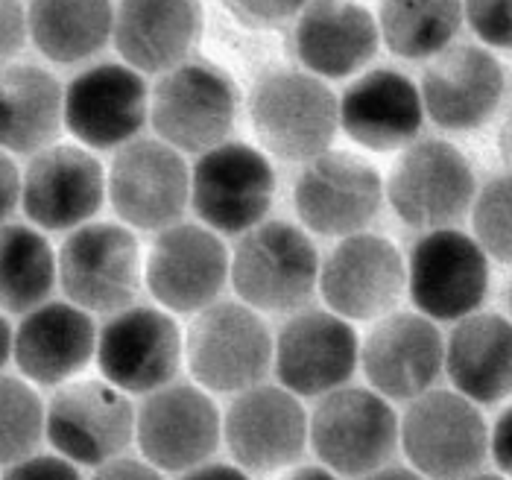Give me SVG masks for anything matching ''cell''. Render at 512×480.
<instances>
[{"instance_id": "1", "label": "cell", "mask_w": 512, "mask_h": 480, "mask_svg": "<svg viewBox=\"0 0 512 480\" xmlns=\"http://www.w3.org/2000/svg\"><path fill=\"white\" fill-rule=\"evenodd\" d=\"M249 118L267 153L311 161L328 153L340 129V100L316 74L270 71L252 88Z\"/></svg>"}, {"instance_id": "2", "label": "cell", "mask_w": 512, "mask_h": 480, "mask_svg": "<svg viewBox=\"0 0 512 480\" xmlns=\"http://www.w3.org/2000/svg\"><path fill=\"white\" fill-rule=\"evenodd\" d=\"M314 240L287 220L249 229L232 255V284L255 311L287 314L302 308L319 284Z\"/></svg>"}, {"instance_id": "3", "label": "cell", "mask_w": 512, "mask_h": 480, "mask_svg": "<svg viewBox=\"0 0 512 480\" xmlns=\"http://www.w3.org/2000/svg\"><path fill=\"white\" fill-rule=\"evenodd\" d=\"M401 442V422L387 396L363 387L325 393L311 416V445L319 463L343 478H372Z\"/></svg>"}, {"instance_id": "4", "label": "cell", "mask_w": 512, "mask_h": 480, "mask_svg": "<svg viewBox=\"0 0 512 480\" xmlns=\"http://www.w3.org/2000/svg\"><path fill=\"white\" fill-rule=\"evenodd\" d=\"M188 366L211 393H243L264 381L276 355L273 334L252 305L214 302L188 331Z\"/></svg>"}, {"instance_id": "5", "label": "cell", "mask_w": 512, "mask_h": 480, "mask_svg": "<svg viewBox=\"0 0 512 480\" xmlns=\"http://www.w3.org/2000/svg\"><path fill=\"white\" fill-rule=\"evenodd\" d=\"M276 200V170L270 159L237 141H223L191 170V205L197 217L223 235L255 229Z\"/></svg>"}, {"instance_id": "6", "label": "cell", "mask_w": 512, "mask_h": 480, "mask_svg": "<svg viewBox=\"0 0 512 480\" xmlns=\"http://www.w3.org/2000/svg\"><path fill=\"white\" fill-rule=\"evenodd\" d=\"M401 448L428 478H469L489 454V431L469 396L428 390L401 419Z\"/></svg>"}, {"instance_id": "7", "label": "cell", "mask_w": 512, "mask_h": 480, "mask_svg": "<svg viewBox=\"0 0 512 480\" xmlns=\"http://www.w3.org/2000/svg\"><path fill=\"white\" fill-rule=\"evenodd\" d=\"M237 88L211 62H182L161 74L150 118L158 138L179 153H205L235 126Z\"/></svg>"}, {"instance_id": "8", "label": "cell", "mask_w": 512, "mask_h": 480, "mask_svg": "<svg viewBox=\"0 0 512 480\" xmlns=\"http://www.w3.org/2000/svg\"><path fill=\"white\" fill-rule=\"evenodd\" d=\"M387 194L410 229H445L472 211L477 182L469 159L448 141H413L395 161Z\"/></svg>"}, {"instance_id": "9", "label": "cell", "mask_w": 512, "mask_h": 480, "mask_svg": "<svg viewBox=\"0 0 512 480\" xmlns=\"http://www.w3.org/2000/svg\"><path fill=\"white\" fill-rule=\"evenodd\" d=\"M413 305L436 322L474 314L489 293V255L480 240L460 229H431L416 240L407 261Z\"/></svg>"}, {"instance_id": "10", "label": "cell", "mask_w": 512, "mask_h": 480, "mask_svg": "<svg viewBox=\"0 0 512 480\" xmlns=\"http://www.w3.org/2000/svg\"><path fill=\"white\" fill-rule=\"evenodd\" d=\"M141 279V246L115 223H85L59 249V284L85 311L118 314L129 308Z\"/></svg>"}, {"instance_id": "11", "label": "cell", "mask_w": 512, "mask_h": 480, "mask_svg": "<svg viewBox=\"0 0 512 480\" xmlns=\"http://www.w3.org/2000/svg\"><path fill=\"white\" fill-rule=\"evenodd\" d=\"M404 284L407 264L398 246L369 232L346 235L331 249L319 273V290L328 308L357 322L393 314Z\"/></svg>"}, {"instance_id": "12", "label": "cell", "mask_w": 512, "mask_h": 480, "mask_svg": "<svg viewBox=\"0 0 512 480\" xmlns=\"http://www.w3.org/2000/svg\"><path fill=\"white\" fill-rule=\"evenodd\" d=\"M135 437L153 466L185 475L217 451L223 419L217 404L194 384H167L147 393L138 410Z\"/></svg>"}, {"instance_id": "13", "label": "cell", "mask_w": 512, "mask_h": 480, "mask_svg": "<svg viewBox=\"0 0 512 480\" xmlns=\"http://www.w3.org/2000/svg\"><path fill=\"white\" fill-rule=\"evenodd\" d=\"M384 185L375 167L349 153H322L296 179L293 205L299 220L322 238L363 232L381 211Z\"/></svg>"}, {"instance_id": "14", "label": "cell", "mask_w": 512, "mask_h": 480, "mask_svg": "<svg viewBox=\"0 0 512 480\" xmlns=\"http://www.w3.org/2000/svg\"><path fill=\"white\" fill-rule=\"evenodd\" d=\"M109 197L123 223L161 232L188 208L191 173L167 141H129L112 161Z\"/></svg>"}, {"instance_id": "15", "label": "cell", "mask_w": 512, "mask_h": 480, "mask_svg": "<svg viewBox=\"0 0 512 480\" xmlns=\"http://www.w3.org/2000/svg\"><path fill=\"white\" fill-rule=\"evenodd\" d=\"M223 437L237 466L249 472H278L293 466L311 442V419L293 390L249 387L223 419Z\"/></svg>"}, {"instance_id": "16", "label": "cell", "mask_w": 512, "mask_h": 480, "mask_svg": "<svg viewBox=\"0 0 512 480\" xmlns=\"http://www.w3.org/2000/svg\"><path fill=\"white\" fill-rule=\"evenodd\" d=\"M135 413L112 381H79L47 407V440L79 466H103L132 442Z\"/></svg>"}, {"instance_id": "17", "label": "cell", "mask_w": 512, "mask_h": 480, "mask_svg": "<svg viewBox=\"0 0 512 480\" xmlns=\"http://www.w3.org/2000/svg\"><path fill=\"white\" fill-rule=\"evenodd\" d=\"M147 82L132 65L103 62L65 88V126L85 147L115 150L144 129L150 115Z\"/></svg>"}, {"instance_id": "18", "label": "cell", "mask_w": 512, "mask_h": 480, "mask_svg": "<svg viewBox=\"0 0 512 480\" xmlns=\"http://www.w3.org/2000/svg\"><path fill=\"white\" fill-rule=\"evenodd\" d=\"M97 363L103 378L123 393L147 396L158 387H167L179 372V328L158 308H123L100 331Z\"/></svg>"}, {"instance_id": "19", "label": "cell", "mask_w": 512, "mask_h": 480, "mask_svg": "<svg viewBox=\"0 0 512 480\" xmlns=\"http://www.w3.org/2000/svg\"><path fill=\"white\" fill-rule=\"evenodd\" d=\"M144 279L158 302L176 314H199L214 305L229 279L223 240L197 223H173L153 240Z\"/></svg>"}, {"instance_id": "20", "label": "cell", "mask_w": 512, "mask_h": 480, "mask_svg": "<svg viewBox=\"0 0 512 480\" xmlns=\"http://www.w3.org/2000/svg\"><path fill=\"white\" fill-rule=\"evenodd\" d=\"M507 94L504 65L477 44H451L422 77L425 112L439 129L472 132L498 115Z\"/></svg>"}, {"instance_id": "21", "label": "cell", "mask_w": 512, "mask_h": 480, "mask_svg": "<svg viewBox=\"0 0 512 480\" xmlns=\"http://www.w3.org/2000/svg\"><path fill=\"white\" fill-rule=\"evenodd\" d=\"M103 200V164L82 147L50 144L33 156L24 173L21 208L47 232H68L85 226L103 208Z\"/></svg>"}, {"instance_id": "22", "label": "cell", "mask_w": 512, "mask_h": 480, "mask_svg": "<svg viewBox=\"0 0 512 480\" xmlns=\"http://www.w3.org/2000/svg\"><path fill=\"white\" fill-rule=\"evenodd\" d=\"M357 358L355 328L334 311H305L287 320L276 340L278 381L305 399L343 387L355 375Z\"/></svg>"}, {"instance_id": "23", "label": "cell", "mask_w": 512, "mask_h": 480, "mask_svg": "<svg viewBox=\"0 0 512 480\" xmlns=\"http://www.w3.org/2000/svg\"><path fill=\"white\" fill-rule=\"evenodd\" d=\"M445 369V340L425 314H387L363 343L369 384L393 401L428 393Z\"/></svg>"}, {"instance_id": "24", "label": "cell", "mask_w": 512, "mask_h": 480, "mask_svg": "<svg viewBox=\"0 0 512 480\" xmlns=\"http://www.w3.org/2000/svg\"><path fill=\"white\" fill-rule=\"evenodd\" d=\"M381 41V24L357 0H311L293 24L299 62L325 80H346L363 71Z\"/></svg>"}, {"instance_id": "25", "label": "cell", "mask_w": 512, "mask_h": 480, "mask_svg": "<svg viewBox=\"0 0 512 480\" xmlns=\"http://www.w3.org/2000/svg\"><path fill=\"white\" fill-rule=\"evenodd\" d=\"M425 115L422 88L390 68L363 74L340 97V129L372 153L410 147Z\"/></svg>"}, {"instance_id": "26", "label": "cell", "mask_w": 512, "mask_h": 480, "mask_svg": "<svg viewBox=\"0 0 512 480\" xmlns=\"http://www.w3.org/2000/svg\"><path fill=\"white\" fill-rule=\"evenodd\" d=\"M97 328L77 302L33 308L15 331V366L41 387L74 378L97 355Z\"/></svg>"}, {"instance_id": "27", "label": "cell", "mask_w": 512, "mask_h": 480, "mask_svg": "<svg viewBox=\"0 0 512 480\" xmlns=\"http://www.w3.org/2000/svg\"><path fill=\"white\" fill-rule=\"evenodd\" d=\"M199 33V0H120L115 9V47L126 65L144 74L182 65Z\"/></svg>"}, {"instance_id": "28", "label": "cell", "mask_w": 512, "mask_h": 480, "mask_svg": "<svg viewBox=\"0 0 512 480\" xmlns=\"http://www.w3.org/2000/svg\"><path fill=\"white\" fill-rule=\"evenodd\" d=\"M445 372L477 404L512 399V322L501 314L457 320L445 343Z\"/></svg>"}, {"instance_id": "29", "label": "cell", "mask_w": 512, "mask_h": 480, "mask_svg": "<svg viewBox=\"0 0 512 480\" xmlns=\"http://www.w3.org/2000/svg\"><path fill=\"white\" fill-rule=\"evenodd\" d=\"M65 123V91L39 65H6L0 80V135L15 156L47 150Z\"/></svg>"}, {"instance_id": "30", "label": "cell", "mask_w": 512, "mask_h": 480, "mask_svg": "<svg viewBox=\"0 0 512 480\" xmlns=\"http://www.w3.org/2000/svg\"><path fill=\"white\" fill-rule=\"evenodd\" d=\"M30 39L56 65H77L115 39L112 0H30Z\"/></svg>"}, {"instance_id": "31", "label": "cell", "mask_w": 512, "mask_h": 480, "mask_svg": "<svg viewBox=\"0 0 512 480\" xmlns=\"http://www.w3.org/2000/svg\"><path fill=\"white\" fill-rule=\"evenodd\" d=\"M466 18L463 0H384L381 39L398 59H434L448 50Z\"/></svg>"}, {"instance_id": "32", "label": "cell", "mask_w": 512, "mask_h": 480, "mask_svg": "<svg viewBox=\"0 0 512 480\" xmlns=\"http://www.w3.org/2000/svg\"><path fill=\"white\" fill-rule=\"evenodd\" d=\"M59 279V258L41 232L6 223L0 235V293L9 314H30L50 296Z\"/></svg>"}, {"instance_id": "33", "label": "cell", "mask_w": 512, "mask_h": 480, "mask_svg": "<svg viewBox=\"0 0 512 480\" xmlns=\"http://www.w3.org/2000/svg\"><path fill=\"white\" fill-rule=\"evenodd\" d=\"M0 410H3L0 460L3 466H12L36 454L41 437L47 434V410L33 387L9 375L3 378V387H0Z\"/></svg>"}, {"instance_id": "34", "label": "cell", "mask_w": 512, "mask_h": 480, "mask_svg": "<svg viewBox=\"0 0 512 480\" xmlns=\"http://www.w3.org/2000/svg\"><path fill=\"white\" fill-rule=\"evenodd\" d=\"M474 238L501 264H512V173H501L474 197Z\"/></svg>"}, {"instance_id": "35", "label": "cell", "mask_w": 512, "mask_h": 480, "mask_svg": "<svg viewBox=\"0 0 512 480\" xmlns=\"http://www.w3.org/2000/svg\"><path fill=\"white\" fill-rule=\"evenodd\" d=\"M466 21L486 47L512 50V0H463Z\"/></svg>"}, {"instance_id": "36", "label": "cell", "mask_w": 512, "mask_h": 480, "mask_svg": "<svg viewBox=\"0 0 512 480\" xmlns=\"http://www.w3.org/2000/svg\"><path fill=\"white\" fill-rule=\"evenodd\" d=\"M249 27H276L296 18L311 0H223Z\"/></svg>"}, {"instance_id": "37", "label": "cell", "mask_w": 512, "mask_h": 480, "mask_svg": "<svg viewBox=\"0 0 512 480\" xmlns=\"http://www.w3.org/2000/svg\"><path fill=\"white\" fill-rule=\"evenodd\" d=\"M6 478H79V472L74 460L65 454H30L27 460L6 466Z\"/></svg>"}, {"instance_id": "38", "label": "cell", "mask_w": 512, "mask_h": 480, "mask_svg": "<svg viewBox=\"0 0 512 480\" xmlns=\"http://www.w3.org/2000/svg\"><path fill=\"white\" fill-rule=\"evenodd\" d=\"M3 27H0V41H3V59L9 62L15 53L24 50L30 39V9L21 6V0H3Z\"/></svg>"}, {"instance_id": "39", "label": "cell", "mask_w": 512, "mask_h": 480, "mask_svg": "<svg viewBox=\"0 0 512 480\" xmlns=\"http://www.w3.org/2000/svg\"><path fill=\"white\" fill-rule=\"evenodd\" d=\"M489 451L504 475H512V404L498 416L492 434H489Z\"/></svg>"}, {"instance_id": "40", "label": "cell", "mask_w": 512, "mask_h": 480, "mask_svg": "<svg viewBox=\"0 0 512 480\" xmlns=\"http://www.w3.org/2000/svg\"><path fill=\"white\" fill-rule=\"evenodd\" d=\"M158 466L150 460H132V457H112L109 463L97 466V478H158Z\"/></svg>"}, {"instance_id": "41", "label": "cell", "mask_w": 512, "mask_h": 480, "mask_svg": "<svg viewBox=\"0 0 512 480\" xmlns=\"http://www.w3.org/2000/svg\"><path fill=\"white\" fill-rule=\"evenodd\" d=\"M24 200V176L18 173V164L12 156H3V217H12V211L18 208V202Z\"/></svg>"}, {"instance_id": "42", "label": "cell", "mask_w": 512, "mask_h": 480, "mask_svg": "<svg viewBox=\"0 0 512 480\" xmlns=\"http://www.w3.org/2000/svg\"><path fill=\"white\" fill-rule=\"evenodd\" d=\"M185 478H243V472L229 463H199L197 469L185 472Z\"/></svg>"}, {"instance_id": "43", "label": "cell", "mask_w": 512, "mask_h": 480, "mask_svg": "<svg viewBox=\"0 0 512 480\" xmlns=\"http://www.w3.org/2000/svg\"><path fill=\"white\" fill-rule=\"evenodd\" d=\"M15 331H18V328H12V322H9V320L0 322V337H3L0 360H3V366H6L9 360L15 358Z\"/></svg>"}, {"instance_id": "44", "label": "cell", "mask_w": 512, "mask_h": 480, "mask_svg": "<svg viewBox=\"0 0 512 480\" xmlns=\"http://www.w3.org/2000/svg\"><path fill=\"white\" fill-rule=\"evenodd\" d=\"M372 478H416V469H398V463H387V466H381Z\"/></svg>"}, {"instance_id": "45", "label": "cell", "mask_w": 512, "mask_h": 480, "mask_svg": "<svg viewBox=\"0 0 512 480\" xmlns=\"http://www.w3.org/2000/svg\"><path fill=\"white\" fill-rule=\"evenodd\" d=\"M334 475V469H328L325 463L322 466H311V469H296L293 472V478H331Z\"/></svg>"}, {"instance_id": "46", "label": "cell", "mask_w": 512, "mask_h": 480, "mask_svg": "<svg viewBox=\"0 0 512 480\" xmlns=\"http://www.w3.org/2000/svg\"><path fill=\"white\" fill-rule=\"evenodd\" d=\"M510 150H512V126H510Z\"/></svg>"}, {"instance_id": "47", "label": "cell", "mask_w": 512, "mask_h": 480, "mask_svg": "<svg viewBox=\"0 0 512 480\" xmlns=\"http://www.w3.org/2000/svg\"><path fill=\"white\" fill-rule=\"evenodd\" d=\"M510 308H512V290H510Z\"/></svg>"}]
</instances>
